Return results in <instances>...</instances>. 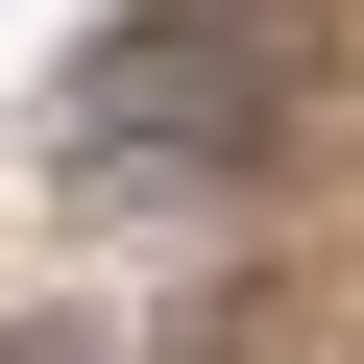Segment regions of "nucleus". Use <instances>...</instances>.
<instances>
[{"instance_id": "obj_1", "label": "nucleus", "mask_w": 364, "mask_h": 364, "mask_svg": "<svg viewBox=\"0 0 364 364\" xmlns=\"http://www.w3.org/2000/svg\"><path fill=\"white\" fill-rule=\"evenodd\" d=\"M243 122H267V97H243V73H195V49H170V73H146V49H97V73H73V170H122V146H146V170H219Z\"/></svg>"}]
</instances>
